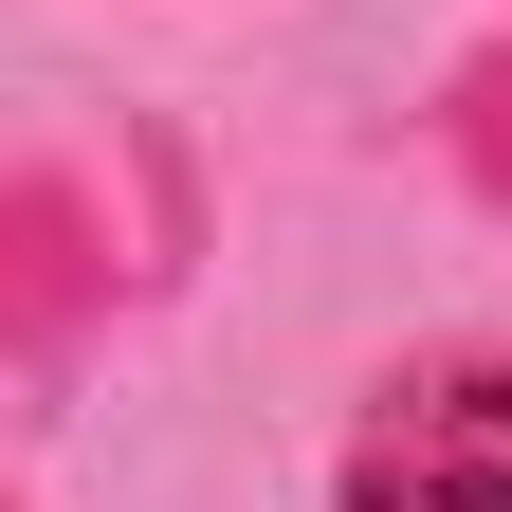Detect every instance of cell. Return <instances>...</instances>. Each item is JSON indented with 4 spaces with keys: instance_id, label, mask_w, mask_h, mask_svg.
Returning <instances> with one entry per match:
<instances>
[{
    "instance_id": "6da1fadb",
    "label": "cell",
    "mask_w": 512,
    "mask_h": 512,
    "mask_svg": "<svg viewBox=\"0 0 512 512\" xmlns=\"http://www.w3.org/2000/svg\"><path fill=\"white\" fill-rule=\"evenodd\" d=\"M348 512H512V366H458L421 403H384L366 458H348Z\"/></svg>"
}]
</instances>
